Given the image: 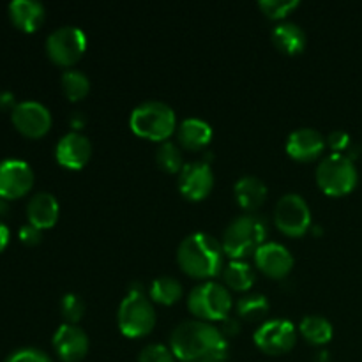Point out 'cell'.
Here are the masks:
<instances>
[{
	"instance_id": "6da1fadb",
	"label": "cell",
	"mask_w": 362,
	"mask_h": 362,
	"mask_svg": "<svg viewBox=\"0 0 362 362\" xmlns=\"http://www.w3.org/2000/svg\"><path fill=\"white\" fill-rule=\"evenodd\" d=\"M170 349L180 362H225L228 339L211 322L186 320L170 334Z\"/></svg>"
},
{
	"instance_id": "7a4b0ae2",
	"label": "cell",
	"mask_w": 362,
	"mask_h": 362,
	"mask_svg": "<svg viewBox=\"0 0 362 362\" xmlns=\"http://www.w3.org/2000/svg\"><path fill=\"white\" fill-rule=\"evenodd\" d=\"M177 262L191 278H214L221 274L225 267V251L214 235L194 232L179 244Z\"/></svg>"
},
{
	"instance_id": "3957f363",
	"label": "cell",
	"mask_w": 362,
	"mask_h": 362,
	"mask_svg": "<svg viewBox=\"0 0 362 362\" xmlns=\"http://www.w3.org/2000/svg\"><path fill=\"white\" fill-rule=\"evenodd\" d=\"M267 223L260 216L253 212L240 214L223 232V251L232 260H243L257 253L258 247L267 243Z\"/></svg>"
},
{
	"instance_id": "277c9868",
	"label": "cell",
	"mask_w": 362,
	"mask_h": 362,
	"mask_svg": "<svg viewBox=\"0 0 362 362\" xmlns=\"http://www.w3.org/2000/svg\"><path fill=\"white\" fill-rule=\"evenodd\" d=\"M129 126L134 134L152 141H166L177 129V115L165 101H144L131 112Z\"/></svg>"
},
{
	"instance_id": "5b68a950",
	"label": "cell",
	"mask_w": 362,
	"mask_h": 362,
	"mask_svg": "<svg viewBox=\"0 0 362 362\" xmlns=\"http://www.w3.org/2000/svg\"><path fill=\"white\" fill-rule=\"evenodd\" d=\"M359 173L356 163L345 154L332 152L317 166V184L329 197H343L356 189Z\"/></svg>"
},
{
	"instance_id": "8992f818",
	"label": "cell",
	"mask_w": 362,
	"mask_h": 362,
	"mask_svg": "<svg viewBox=\"0 0 362 362\" xmlns=\"http://www.w3.org/2000/svg\"><path fill=\"white\" fill-rule=\"evenodd\" d=\"M232 296L221 283L204 281L191 290L187 308L204 322H223L232 311Z\"/></svg>"
},
{
	"instance_id": "52a82bcc",
	"label": "cell",
	"mask_w": 362,
	"mask_h": 362,
	"mask_svg": "<svg viewBox=\"0 0 362 362\" xmlns=\"http://www.w3.org/2000/svg\"><path fill=\"white\" fill-rule=\"evenodd\" d=\"M117 324L127 338H144L151 334L156 325V310L151 297L127 292L117 311Z\"/></svg>"
},
{
	"instance_id": "ba28073f",
	"label": "cell",
	"mask_w": 362,
	"mask_h": 362,
	"mask_svg": "<svg viewBox=\"0 0 362 362\" xmlns=\"http://www.w3.org/2000/svg\"><path fill=\"white\" fill-rule=\"evenodd\" d=\"M85 49H87V35L74 25L55 28L46 39V53L49 60L59 66H66L67 69L81 59Z\"/></svg>"
},
{
	"instance_id": "9c48e42d",
	"label": "cell",
	"mask_w": 362,
	"mask_h": 362,
	"mask_svg": "<svg viewBox=\"0 0 362 362\" xmlns=\"http://www.w3.org/2000/svg\"><path fill=\"white\" fill-rule=\"evenodd\" d=\"M311 209L300 194H283L274 209V223L286 237H303L311 230Z\"/></svg>"
},
{
	"instance_id": "30bf717a",
	"label": "cell",
	"mask_w": 362,
	"mask_h": 362,
	"mask_svg": "<svg viewBox=\"0 0 362 362\" xmlns=\"http://www.w3.org/2000/svg\"><path fill=\"white\" fill-rule=\"evenodd\" d=\"M255 345L269 356H281L296 346V325L286 318H272L258 325L253 334Z\"/></svg>"
},
{
	"instance_id": "8fae6325",
	"label": "cell",
	"mask_w": 362,
	"mask_h": 362,
	"mask_svg": "<svg viewBox=\"0 0 362 362\" xmlns=\"http://www.w3.org/2000/svg\"><path fill=\"white\" fill-rule=\"evenodd\" d=\"M11 120L18 133L27 138H41L52 127V113L39 101H21L11 112Z\"/></svg>"
},
{
	"instance_id": "7c38bea8",
	"label": "cell",
	"mask_w": 362,
	"mask_h": 362,
	"mask_svg": "<svg viewBox=\"0 0 362 362\" xmlns=\"http://www.w3.org/2000/svg\"><path fill=\"white\" fill-rule=\"evenodd\" d=\"M34 186V172L30 165L21 159L0 161V198L16 200L25 197Z\"/></svg>"
},
{
	"instance_id": "4fadbf2b",
	"label": "cell",
	"mask_w": 362,
	"mask_h": 362,
	"mask_svg": "<svg viewBox=\"0 0 362 362\" xmlns=\"http://www.w3.org/2000/svg\"><path fill=\"white\" fill-rule=\"evenodd\" d=\"M214 187V173L205 161H191L179 173V191L187 200L200 202Z\"/></svg>"
},
{
	"instance_id": "5bb4252c",
	"label": "cell",
	"mask_w": 362,
	"mask_h": 362,
	"mask_svg": "<svg viewBox=\"0 0 362 362\" xmlns=\"http://www.w3.org/2000/svg\"><path fill=\"white\" fill-rule=\"evenodd\" d=\"M88 336L81 327L62 324L53 334V349L64 362H80L88 354Z\"/></svg>"
},
{
	"instance_id": "9a60e30c",
	"label": "cell",
	"mask_w": 362,
	"mask_h": 362,
	"mask_svg": "<svg viewBox=\"0 0 362 362\" xmlns=\"http://www.w3.org/2000/svg\"><path fill=\"white\" fill-rule=\"evenodd\" d=\"M253 257L257 267L272 279L286 278L293 269L292 253L279 243H264Z\"/></svg>"
},
{
	"instance_id": "2e32d148",
	"label": "cell",
	"mask_w": 362,
	"mask_h": 362,
	"mask_svg": "<svg viewBox=\"0 0 362 362\" xmlns=\"http://www.w3.org/2000/svg\"><path fill=\"white\" fill-rule=\"evenodd\" d=\"M92 156V144L83 133L71 131L64 134L55 147V158L60 166L69 170H80Z\"/></svg>"
},
{
	"instance_id": "e0dca14e",
	"label": "cell",
	"mask_w": 362,
	"mask_h": 362,
	"mask_svg": "<svg viewBox=\"0 0 362 362\" xmlns=\"http://www.w3.org/2000/svg\"><path fill=\"white\" fill-rule=\"evenodd\" d=\"M325 138L313 127H300L286 138V152L297 161H313L324 152Z\"/></svg>"
},
{
	"instance_id": "ac0fdd59",
	"label": "cell",
	"mask_w": 362,
	"mask_h": 362,
	"mask_svg": "<svg viewBox=\"0 0 362 362\" xmlns=\"http://www.w3.org/2000/svg\"><path fill=\"white\" fill-rule=\"evenodd\" d=\"M59 202H57V198L53 197L52 193H46V191L35 193L27 204L28 223L37 226L39 230H46L55 226V223L59 221Z\"/></svg>"
},
{
	"instance_id": "d6986e66",
	"label": "cell",
	"mask_w": 362,
	"mask_h": 362,
	"mask_svg": "<svg viewBox=\"0 0 362 362\" xmlns=\"http://www.w3.org/2000/svg\"><path fill=\"white\" fill-rule=\"evenodd\" d=\"M212 126L198 117H187L177 126V138L179 144L187 151H200L207 147L212 140Z\"/></svg>"
},
{
	"instance_id": "ffe728a7",
	"label": "cell",
	"mask_w": 362,
	"mask_h": 362,
	"mask_svg": "<svg viewBox=\"0 0 362 362\" xmlns=\"http://www.w3.org/2000/svg\"><path fill=\"white\" fill-rule=\"evenodd\" d=\"M45 16V6L37 0H14L9 4V18L13 25L28 34L41 27Z\"/></svg>"
},
{
	"instance_id": "44dd1931",
	"label": "cell",
	"mask_w": 362,
	"mask_h": 362,
	"mask_svg": "<svg viewBox=\"0 0 362 362\" xmlns=\"http://www.w3.org/2000/svg\"><path fill=\"white\" fill-rule=\"evenodd\" d=\"M233 194L235 200L244 211H257L264 205L265 198H267V186L264 180L257 175H244L233 186Z\"/></svg>"
},
{
	"instance_id": "7402d4cb",
	"label": "cell",
	"mask_w": 362,
	"mask_h": 362,
	"mask_svg": "<svg viewBox=\"0 0 362 362\" xmlns=\"http://www.w3.org/2000/svg\"><path fill=\"white\" fill-rule=\"evenodd\" d=\"M272 42L286 55H297L306 48V32L293 21H279L272 28Z\"/></svg>"
},
{
	"instance_id": "603a6c76",
	"label": "cell",
	"mask_w": 362,
	"mask_h": 362,
	"mask_svg": "<svg viewBox=\"0 0 362 362\" xmlns=\"http://www.w3.org/2000/svg\"><path fill=\"white\" fill-rule=\"evenodd\" d=\"M221 274L226 286L237 290V292H247L253 286L255 279H257L253 267L244 260H230L223 267Z\"/></svg>"
},
{
	"instance_id": "cb8c5ba5",
	"label": "cell",
	"mask_w": 362,
	"mask_h": 362,
	"mask_svg": "<svg viewBox=\"0 0 362 362\" xmlns=\"http://www.w3.org/2000/svg\"><path fill=\"white\" fill-rule=\"evenodd\" d=\"M299 331L303 334V338L306 339L311 345H325L332 339V324L327 318L320 317V315H308L300 320Z\"/></svg>"
},
{
	"instance_id": "d4e9b609",
	"label": "cell",
	"mask_w": 362,
	"mask_h": 362,
	"mask_svg": "<svg viewBox=\"0 0 362 362\" xmlns=\"http://www.w3.org/2000/svg\"><path fill=\"white\" fill-rule=\"evenodd\" d=\"M184 288L180 285L179 279L172 278V276H159L152 281L151 288H148V297L154 303L163 304V306H172L177 300L182 297Z\"/></svg>"
},
{
	"instance_id": "484cf974",
	"label": "cell",
	"mask_w": 362,
	"mask_h": 362,
	"mask_svg": "<svg viewBox=\"0 0 362 362\" xmlns=\"http://www.w3.org/2000/svg\"><path fill=\"white\" fill-rule=\"evenodd\" d=\"M60 85H62V92L69 101H80L90 90V80L87 74L80 69H66L60 76Z\"/></svg>"
},
{
	"instance_id": "4316f807",
	"label": "cell",
	"mask_w": 362,
	"mask_h": 362,
	"mask_svg": "<svg viewBox=\"0 0 362 362\" xmlns=\"http://www.w3.org/2000/svg\"><path fill=\"white\" fill-rule=\"evenodd\" d=\"M269 308L271 304H269L267 297L255 292L243 296L235 304L237 315L247 322H258L260 318H264L269 313Z\"/></svg>"
},
{
	"instance_id": "83f0119b",
	"label": "cell",
	"mask_w": 362,
	"mask_h": 362,
	"mask_svg": "<svg viewBox=\"0 0 362 362\" xmlns=\"http://www.w3.org/2000/svg\"><path fill=\"white\" fill-rule=\"evenodd\" d=\"M156 163L163 172L180 173V170L184 168V161L179 145L170 140L161 141L159 147L156 148Z\"/></svg>"
},
{
	"instance_id": "f1b7e54d",
	"label": "cell",
	"mask_w": 362,
	"mask_h": 362,
	"mask_svg": "<svg viewBox=\"0 0 362 362\" xmlns=\"http://www.w3.org/2000/svg\"><path fill=\"white\" fill-rule=\"evenodd\" d=\"M60 311L66 318V324L76 325L85 315V300L78 293H66L60 299Z\"/></svg>"
},
{
	"instance_id": "f546056e",
	"label": "cell",
	"mask_w": 362,
	"mask_h": 362,
	"mask_svg": "<svg viewBox=\"0 0 362 362\" xmlns=\"http://www.w3.org/2000/svg\"><path fill=\"white\" fill-rule=\"evenodd\" d=\"M258 7L271 20H281L299 7V0H260Z\"/></svg>"
},
{
	"instance_id": "4dcf8cb0",
	"label": "cell",
	"mask_w": 362,
	"mask_h": 362,
	"mask_svg": "<svg viewBox=\"0 0 362 362\" xmlns=\"http://www.w3.org/2000/svg\"><path fill=\"white\" fill-rule=\"evenodd\" d=\"M138 362H177V359L172 349L161 345V343H152L141 350Z\"/></svg>"
},
{
	"instance_id": "1f68e13d",
	"label": "cell",
	"mask_w": 362,
	"mask_h": 362,
	"mask_svg": "<svg viewBox=\"0 0 362 362\" xmlns=\"http://www.w3.org/2000/svg\"><path fill=\"white\" fill-rule=\"evenodd\" d=\"M6 362H53L48 354L37 349H21L11 354Z\"/></svg>"
},
{
	"instance_id": "d6a6232c",
	"label": "cell",
	"mask_w": 362,
	"mask_h": 362,
	"mask_svg": "<svg viewBox=\"0 0 362 362\" xmlns=\"http://www.w3.org/2000/svg\"><path fill=\"white\" fill-rule=\"evenodd\" d=\"M325 141H327V145L332 151L339 152V154H341V151H346V148H350V145H352L350 134L341 129L331 131V133L327 134V138H325Z\"/></svg>"
},
{
	"instance_id": "836d02e7",
	"label": "cell",
	"mask_w": 362,
	"mask_h": 362,
	"mask_svg": "<svg viewBox=\"0 0 362 362\" xmlns=\"http://www.w3.org/2000/svg\"><path fill=\"white\" fill-rule=\"evenodd\" d=\"M18 237H20V240L25 246H37L42 240V230L30 225V223H27V225H23L18 230Z\"/></svg>"
},
{
	"instance_id": "e575fe53",
	"label": "cell",
	"mask_w": 362,
	"mask_h": 362,
	"mask_svg": "<svg viewBox=\"0 0 362 362\" xmlns=\"http://www.w3.org/2000/svg\"><path fill=\"white\" fill-rule=\"evenodd\" d=\"M16 99H14V94L9 90L0 92V112H13L16 108Z\"/></svg>"
},
{
	"instance_id": "d590c367",
	"label": "cell",
	"mask_w": 362,
	"mask_h": 362,
	"mask_svg": "<svg viewBox=\"0 0 362 362\" xmlns=\"http://www.w3.org/2000/svg\"><path fill=\"white\" fill-rule=\"evenodd\" d=\"M239 331H240V325H239V322H237L233 317H226L225 320H223L221 332L226 336V338L239 334Z\"/></svg>"
},
{
	"instance_id": "8d00e7d4",
	"label": "cell",
	"mask_w": 362,
	"mask_h": 362,
	"mask_svg": "<svg viewBox=\"0 0 362 362\" xmlns=\"http://www.w3.org/2000/svg\"><path fill=\"white\" fill-rule=\"evenodd\" d=\"M69 124L71 127H73V131H78V133H80L81 127L87 124V117H85L81 112H73L69 117Z\"/></svg>"
},
{
	"instance_id": "74e56055",
	"label": "cell",
	"mask_w": 362,
	"mask_h": 362,
	"mask_svg": "<svg viewBox=\"0 0 362 362\" xmlns=\"http://www.w3.org/2000/svg\"><path fill=\"white\" fill-rule=\"evenodd\" d=\"M9 237H11L9 228L0 221V253H2V251L7 247V244H9Z\"/></svg>"
},
{
	"instance_id": "f35d334b",
	"label": "cell",
	"mask_w": 362,
	"mask_h": 362,
	"mask_svg": "<svg viewBox=\"0 0 362 362\" xmlns=\"http://www.w3.org/2000/svg\"><path fill=\"white\" fill-rule=\"evenodd\" d=\"M7 211H9V205H7V200L0 198V216L7 214Z\"/></svg>"
},
{
	"instance_id": "ab89813d",
	"label": "cell",
	"mask_w": 362,
	"mask_h": 362,
	"mask_svg": "<svg viewBox=\"0 0 362 362\" xmlns=\"http://www.w3.org/2000/svg\"><path fill=\"white\" fill-rule=\"evenodd\" d=\"M317 354H318V356H317L318 362H327V359H329L327 354H329V352H325V350H324V352H317Z\"/></svg>"
}]
</instances>
